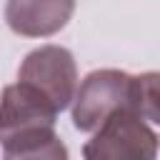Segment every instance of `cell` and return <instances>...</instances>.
I'll return each instance as SVG.
<instances>
[{
	"instance_id": "6da1fadb",
	"label": "cell",
	"mask_w": 160,
	"mask_h": 160,
	"mask_svg": "<svg viewBox=\"0 0 160 160\" xmlns=\"http://www.w3.org/2000/svg\"><path fill=\"white\" fill-rule=\"evenodd\" d=\"M160 138L132 110L122 108L112 112L95 135L82 145L85 160H155Z\"/></svg>"
},
{
	"instance_id": "7a4b0ae2",
	"label": "cell",
	"mask_w": 160,
	"mask_h": 160,
	"mask_svg": "<svg viewBox=\"0 0 160 160\" xmlns=\"http://www.w3.org/2000/svg\"><path fill=\"white\" fill-rule=\"evenodd\" d=\"M135 75L122 70H92L85 75L72 100V125L82 132H95L112 112L132 108Z\"/></svg>"
},
{
	"instance_id": "3957f363",
	"label": "cell",
	"mask_w": 160,
	"mask_h": 160,
	"mask_svg": "<svg viewBox=\"0 0 160 160\" xmlns=\"http://www.w3.org/2000/svg\"><path fill=\"white\" fill-rule=\"evenodd\" d=\"M18 80L32 85L38 92H42L58 112H62L72 100L78 90V68L75 58L68 48L60 45H42L25 55Z\"/></svg>"
},
{
	"instance_id": "277c9868",
	"label": "cell",
	"mask_w": 160,
	"mask_h": 160,
	"mask_svg": "<svg viewBox=\"0 0 160 160\" xmlns=\"http://www.w3.org/2000/svg\"><path fill=\"white\" fill-rule=\"evenodd\" d=\"M58 110L52 102L28 82L8 85L0 95V145L42 128H55Z\"/></svg>"
},
{
	"instance_id": "5b68a950",
	"label": "cell",
	"mask_w": 160,
	"mask_h": 160,
	"mask_svg": "<svg viewBox=\"0 0 160 160\" xmlns=\"http://www.w3.org/2000/svg\"><path fill=\"white\" fill-rule=\"evenodd\" d=\"M72 10L75 0H8L5 20L18 35L48 38L68 25Z\"/></svg>"
},
{
	"instance_id": "8992f818",
	"label": "cell",
	"mask_w": 160,
	"mask_h": 160,
	"mask_svg": "<svg viewBox=\"0 0 160 160\" xmlns=\"http://www.w3.org/2000/svg\"><path fill=\"white\" fill-rule=\"evenodd\" d=\"M2 160H70V155L55 128H42L2 142Z\"/></svg>"
},
{
	"instance_id": "52a82bcc",
	"label": "cell",
	"mask_w": 160,
	"mask_h": 160,
	"mask_svg": "<svg viewBox=\"0 0 160 160\" xmlns=\"http://www.w3.org/2000/svg\"><path fill=\"white\" fill-rule=\"evenodd\" d=\"M132 110L152 125H160V72L135 75Z\"/></svg>"
}]
</instances>
